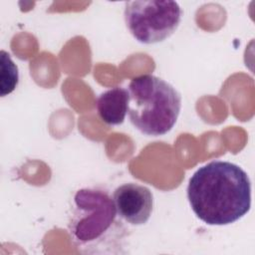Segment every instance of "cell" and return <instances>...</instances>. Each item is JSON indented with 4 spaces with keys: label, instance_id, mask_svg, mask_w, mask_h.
Here are the masks:
<instances>
[{
    "label": "cell",
    "instance_id": "52a82bcc",
    "mask_svg": "<svg viewBox=\"0 0 255 255\" xmlns=\"http://www.w3.org/2000/svg\"><path fill=\"white\" fill-rule=\"evenodd\" d=\"M19 82L17 65L11 59L9 53L1 50V97L12 93Z\"/></svg>",
    "mask_w": 255,
    "mask_h": 255
},
{
    "label": "cell",
    "instance_id": "7a4b0ae2",
    "mask_svg": "<svg viewBox=\"0 0 255 255\" xmlns=\"http://www.w3.org/2000/svg\"><path fill=\"white\" fill-rule=\"evenodd\" d=\"M128 231L106 189L84 187L76 191L70 208L68 232L81 253H125Z\"/></svg>",
    "mask_w": 255,
    "mask_h": 255
},
{
    "label": "cell",
    "instance_id": "277c9868",
    "mask_svg": "<svg viewBox=\"0 0 255 255\" xmlns=\"http://www.w3.org/2000/svg\"><path fill=\"white\" fill-rule=\"evenodd\" d=\"M182 15L176 1L133 0L125 3L126 26L130 35L144 45L168 39L177 30Z\"/></svg>",
    "mask_w": 255,
    "mask_h": 255
},
{
    "label": "cell",
    "instance_id": "6da1fadb",
    "mask_svg": "<svg viewBox=\"0 0 255 255\" xmlns=\"http://www.w3.org/2000/svg\"><path fill=\"white\" fill-rule=\"evenodd\" d=\"M187 199L194 214L207 225H228L251 208V180L238 164L212 160L188 180Z\"/></svg>",
    "mask_w": 255,
    "mask_h": 255
},
{
    "label": "cell",
    "instance_id": "8992f818",
    "mask_svg": "<svg viewBox=\"0 0 255 255\" xmlns=\"http://www.w3.org/2000/svg\"><path fill=\"white\" fill-rule=\"evenodd\" d=\"M128 91L123 87H114L101 93L96 101L100 119L108 126L122 125L128 112Z\"/></svg>",
    "mask_w": 255,
    "mask_h": 255
},
{
    "label": "cell",
    "instance_id": "3957f363",
    "mask_svg": "<svg viewBox=\"0 0 255 255\" xmlns=\"http://www.w3.org/2000/svg\"><path fill=\"white\" fill-rule=\"evenodd\" d=\"M128 117L142 134L160 136L169 132L181 110L180 93L165 80L145 74L128 84Z\"/></svg>",
    "mask_w": 255,
    "mask_h": 255
},
{
    "label": "cell",
    "instance_id": "5b68a950",
    "mask_svg": "<svg viewBox=\"0 0 255 255\" xmlns=\"http://www.w3.org/2000/svg\"><path fill=\"white\" fill-rule=\"evenodd\" d=\"M119 216L130 225L145 224L153 210V194L144 185L128 182L118 186L113 194Z\"/></svg>",
    "mask_w": 255,
    "mask_h": 255
}]
</instances>
